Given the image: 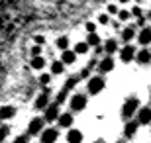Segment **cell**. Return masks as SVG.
Instances as JSON below:
<instances>
[{"mask_svg":"<svg viewBox=\"0 0 151 143\" xmlns=\"http://www.w3.org/2000/svg\"><path fill=\"white\" fill-rule=\"evenodd\" d=\"M78 78H81V77H78V75H75V77H69V78H67V83L63 84V88H61V90H59V94H57V98H55V102H57V104H59V106H61L63 102H65V100L69 98V92H71V90H73V88L77 86Z\"/></svg>","mask_w":151,"mask_h":143,"instance_id":"obj_1","label":"cell"},{"mask_svg":"<svg viewBox=\"0 0 151 143\" xmlns=\"http://www.w3.org/2000/svg\"><path fill=\"white\" fill-rule=\"evenodd\" d=\"M137 110H139V100L137 98H128L122 106V118L124 120H132Z\"/></svg>","mask_w":151,"mask_h":143,"instance_id":"obj_2","label":"cell"},{"mask_svg":"<svg viewBox=\"0 0 151 143\" xmlns=\"http://www.w3.org/2000/svg\"><path fill=\"white\" fill-rule=\"evenodd\" d=\"M104 86H106V80L102 77H92V78H88V83H86L88 94H98L100 90H104Z\"/></svg>","mask_w":151,"mask_h":143,"instance_id":"obj_3","label":"cell"},{"mask_svg":"<svg viewBox=\"0 0 151 143\" xmlns=\"http://www.w3.org/2000/svg\"><path fill=\"white\" fill-rule=\"evenodd\" d=\"M69 106H71V112H81L86 108V96L84 94H73L71 100H69Z\"/></svg>","mask_w":151,"mask_h":143,"instance_id":"obj_4","label":"cell"},{"mask_svg":"<svg viewBox=\"0 0 151 143\" xmlns=\"http://www.w3.org/2000/svg\"><path fill=\"white\" fill-rule=\"evenodd\" d=\"M43 126H45L43 118H34V120L29 121V126H28V135L29 137H32V135H39L41 129H43Z\"/></svg>","mask_w":151,"mask_h":143,"instance_id":"obj_5","label":"cell"},{"mask_svg":"<svg viewBox=\"0 0 151 143\" xmlns=\"http://www.w3.org/2000/svg\"><path fill=\"white\" fill-rule=\"evenodd\" d=\"M59 114H61V110H59V104H57V102H53V104H47L43 120H45V121H55L57 118H59Z\"/></svg>","mask_w":151,"mask_h":143,"instance_id":"obj_6","label":"cell"},{"mask_svg":"<svg viewBox=\"0 0 151 143\" xmlns=\"http://www.w3.org/2000/svg\"><path fill=\"white\" fill-rule=\"evenodd\" d=\"M59 137V132L55 127H47V129H41V143H55Z\"/></svg>","mask_w":151,"mask_h":143,"instance_id":"obj_7","label":"cell"},{"mask_svg":"<svg viewBox=\"0 0 151 143\" xmlns=\"http://www.w3.org/2000/svg\"><path fill=\"white\" fill-rule=\"evenodd\" d=\"M96 69L104 75V73H110L114 69V59H112V55H106L104 59H100L98 63H96Z\"/></svg>","mask_w":151,"mask_h":143,"instance_id":"obj_8","label":"cell"},{"mask_svg":"<svg viewBox=\"0 0 151 143\" xmlns=\"http://www.w3.org/2000/svg\"><path fill=\"white\" fill-rule=\"evenodd\" d=\"M135 114H137V121H139V126L151 124V106H143V108H139Z\"/></svg>","mask_w":151,"mask_h":143,"instance_id":"obj_9","label":"cell"},{"mask_svg":"<svg viewBox=\"0 0 151 143\" xmlns=\"http://www.w3.org/2000/svg\"><path fill=\"white\" fill-rule=\"evenodd\" d=\"M120 59L124 63H129V61L135 59V47L134 45H124L122 49H120Z\"/></svg>","mask_w":151,"mask_h":143,"instance_id":"obj_10","label":"cell"},{"mask_svg":"<svg viewBox=\"0 0 151 143\" xmlns=\"http://www.w3.org/2000/svg\"><path fill=\"white\" fill-rule=\"evenodd\" d=\"M137 127H139V121H137V120H128V121H126V127H124V135H126L128 139L135 137Z\"/></svg>","mask_w":151,"mask_h":143,"instance_id":"obj_11","label":"cell"},{"mask_svg":"<svg viewBox=\"0 0 151 143\" xmlns=\"http://www.w3.org/2000/svg\"><path fill=\"white\" fill-rule=\"evenodd\" d=\"M137 41L141 45H149L151 43V26H143L137 33Z\"/></svg>","mask_w":151,"mask_h":143,"instance_id":"obj_12","label":"cell"},{"mask_svg":"<svg viewBox=\"0 0 151 143\" xmlns=\"http://www.w3.org/2000/svg\"><path fill=\"white\" fill-rule=\"evenodd\" d=\"M135 61H137L139 65H149V63H151V51L149 49L135 51Z\"/></svg>","mask_w":151,"mask_h":143,"instance_id":"obj_13","label":"cell"},{"mask_svg":"<svg viewBox=\"0 0 151 143\" xmlns=\"http://www.w3.org/2000/svg\"><path fill=\"white\" fill-rule=\"evenodd\" d=\"M47 104H49V90H43V92L35 98V104L34 106L37 108V110H45V108H47Z\"/></svg>","mask_w":151,"mask_h":143,"instance_id":"obj_14","label":"cell"},{"mask_svg":"<svg viewBox=\"0 0 151 143\" xmlns=\"http://www.w3.org/2000/svg\"><path fill=\"white\" fill-rule=\"evenodd\" d=\"M16 116V108L14 106H0V120H10Z\"/></svg>","mask_w":151,"mask_h":143,"instance_id":"obj_15","label":"cell"},{"mask_svg":"<svg viewBox=\"0 0 151 143\" xmlns=\"http://www.w3.org/2000/svg\"><path fill=\"white\" fill-rule=\"evenodd\" d=\"M120 37H122V41L129 43V41L135 37V26H128V28H124L122 33H120Z\"/></svg>","mask_w":151,"mask_h":143,"instance_id":"obj_16","label":"cell"},{"mask_svg":"<svg viewBox=\"0 0 151 143\" xmlns=\"http://www.w3.org/2000/svg\"><path fill=\"white\" fill-rule=\"evenodd\" d=\"M102 49H104L106 55H112V53H116V51H118V41H116V39H106L104 45H102Z\"/></svg>","mask_w":151,"mask_h":143,"instance_id":"obj_17","label":"cell"},{"mask_svg":"<svg viewBox=\"0 0 151 143\" xmlns=\"http://www.w3.org/2000/svg\"><path fill=\"white\" fill-rule=\"evenodd\" d=\"M61 61L65 65H73L75 61H77V53L71 49H63V55H61Z\"/></svg>","mask_w":151,"mask_h":143,"instance_id":"obj_18","label":"cell"},{"mask_svg":"<svg viewBox=\"0 0 151 143\" xmlns=\"http://www.w3.org/2000/svg\"><path fill=\"white\" fill-rule=\"evenodd\" d=\"M59 126L61 127H71L73 126V114H59Z\"/></svg>","mask_w":151,"mask_h":143,"instance_id":"obj_19","label":"cell"},{"mask_svg":"<svg viewBox=\"0 0 151 143\" xmlns=\"http://www.w3.org/2000/svg\"><path fill=\"white\" fill-rule=\"evenodd\" d=\"M67 141L69 143H81L83 141V133L78 132V129H71V132L67 133Z\"/></svg>","mask_w":151,"mask_h":143,"instance_id":"obj_20","label":"cell"},{"mask_svg":"<svg viewBox=\"0 0 151 143\" xmlns=\"http://www.w3.org/2000/svg\"><path fill=\"white\" fill-rule=\"evenodd\" d=\"M96 63H98L96 59H90V61H88V65H86L83 71H81V75H78V77H81V78H88V77H90V71H92V69L96 67Z\"/></svg>","mask_w":151,"mask_h":143,"instance_id":"obj_21","label":"cell"},{"mask_svg":"<svg viewBox=\"0 0 151 143\" xmlns=\"http://www.w3.org/2000/svg\"><path fill=\"white\" fill-rule=\"evenodd\" d=\"M65 73V63L63 61H53L51 63V75H63Z\"/></svg>","mask_w":151,"mask_h":143,"instance_id":"obj_22","label":"cell"},{"mask_svg":"<svg viewBox=\"0 0 151 143\" xmlns=\"http://www.w3.org/2000/svg\"><path fill=\"white\" fill-rule=\"evenodd\" d=\"M86 43H88V47H96V45H100V35L96 32H90L88 35H86Z\"/></svg>","mask_w":151,"mask_h":143,"instance_id":"obj_23","label":"cell"},{"mask_svg":"<svg viewBox=\"0 0 151 143\" xmlns=\"http://www.w3.org/2000/svg\"><path fill=\"white\" fill-rule=\"evenodd\" d=\"M45 67V59L41 55H35L34 59H32V69H35V71H41Z\"/></svg>","mask_w":151,"mask_h":143,"instance_id":"obj_24","label":"cell"},{"mask_svg":"<svg viewBox=\"0 0 151 143\" xmlns=\"http://www.w3.org/2000/svg\"><path fill=\"white\" fill-rule=\"evenodd\" d=\"M90 47H88V43H86V41H81V43H77L75 45V53H77V55H84V53H86V51H88Z\"/></svg>","mask_w":151,"mask_h":143,"instance_id":"obj_25","label":"cell"},{"mask_svg":"<svg viewBox=\"0 0 151 143\" xmlns=\"http://www.w3.org/2000/svg\"><path fill=\"white\" fill-rule=\"evenodd\" d=\"M55 45L59 47V49H69V37L67 35H61V37H57V41H55Z\"/></svg>","mask_w":151,"mask_h":143,"instance_id":"obj_26","label":"cell"},{"mask_svg":"<svg viewBox=\"0 0 151 143\" xmlns=\"http://www.w3.org/2000/svg\"><path fill=\"white\" fill-rule=\"evenodd\" d=\"M129 16H132V12H128V10H118V20H120V22H128Z\"/></svg>","mask_w":151,"mask_h":143,"instance_id":"obj_27","label":"cell"},{"mask_svg":"<svg viewBox=\"0 0 151 143\" xmlns=\"http://www.w3.org/2000/svg\"><path fill=\"white\" fill-rule=\"evenodd\" d=\"M10 133V127H6V126H0V143L6 139V135Z\"/></svg>","mask_w":151,"mask_h":143,"instance_id":"obj_28","label":"cell"},{"mask_svg":"<svg viewBox=\"0 0 151 143\" xmlns=\"http://www.w3.org/2000/svg\"><path fill=\"white\" fill-rule=\"evenodd\" d=\"M49 83H51V75H41V77H39V84H41V86H47Z\"/></svg>","mask_w":151,"mask_h":143,"instance_id":"obj_29","label":"cell"},{"mask_svg":"<svg viewBox=\"0 0 151 143\" xmlns=\"http://www.w3.org/2000/svg\"><path fill=\"white\" fill-rule=\"evenodd\" d=\"M98 24L108 26V24H110V16H108V14H100V16H98Z\"/></svg>","mask_w":151,"mask_h":143,"instance_id":"obj_30","label":"cell"},{"mask_svg":"<svg viewBox=\"0 0 151 143\" xmlns=\"http://www.w3.org/2000/svg\"><path fill=\"white\" fill-rule=\"evenodd\" d=\"M14 143H29V135H28V133H24V135H18V137L14 139Z\"/></svg>","mask_w":151,"mask_h":143,"instance_id":"obj_31","label":"cell"},{"mask_svg":"<svg viewBox=\"0 0 151 143\" xmlns=\"http://www.w3.org/2000/svg\"><path fill=\"white\" fill-rule=\"evenodd\" d=\"M145 22H147V18L143 16V14H141V16H137V18H135V24H137L139 28H143V26H145Z\"/></svg>","mask_w":151,"mask_h":143,"instance_id":"obj_32","label":"cell"},{"mask_svg":"<svg viewBox=\"0 0 151 143\" xmlns=\"http://www.w3.org/2000/svg\"><path fill=\"white\" fill-rule=\"evenodd\" d=\"M29 53H32V57H35V55H41V45H34Z\"/></svg>","mask_w":151,"mask_h":143,"instance_id":"obj_33","label":"cell"},{"mask_svg":"<svg viewBox=\"0 0 151 143\" xmlns=\"http://www.w3.org/2000/svg\"><path fill=\"white\" fill-rule=\"evenodd\" d=\"M84 28H86V32H88V33H90V32H96V24H94V22H88Z\"/></svg>","mask_w":151,"mask_h":143,"instance_id":"obj_34","label":"cell"},{"mask_svg":"<svg viewBox=\"0 0 151 143\" xmlns=\"http://www.w3.org/2000/svg\"><path fill=\"white\" fill-rule=\"evenodd\" d=\"M141 14H143V12H141V8H139V6H134V10H132V16H135V18H137V16H141Z\"/></svg>","mask_w":151,"mask_h":143,"instance_id":"obj_35","label":"cell"},{"mask_svg":"<svg viewBox=\"0 0 151 143\" xmlns=\"http://www.w3.org/2000/svg\"><path fill=\"white\" fill-rule=\"evenodd\" d=\"M118 10H120V8H118L116 4H110V6H108V14H118Z\"/></svg>","mask_w":151,"mask_h":143,"instance_id":"obj_36","label":"cell"},{"mask_svg":"<svg viewBox=\"0 0 151 143\" xmlns=\"http://www.w3.org/2000/svg\"><path fill=\"white\" fill-rule=\"evenodd\" d=\"M35 43H37V45H43L45 43V37H43V35H35Z\"/></svg>","mask_w":151,"mask_h":143,"instance_id":"obj_37","label":"cell"},{"mask_svg":"<svg viewBox=\"0 0 151 143\" xmlns=\"http://www.w3.org/2000/svg\"><path fill=\"white\" fill-rule=\"evenodd\" d=\"M145 18H147V20H151V8H149V10H147V14H145Z\"/></svg>","mask_w":151,"mask_h":143,"instance_id":"obj_38","label":"cell"},{"mask_svg":"<svg viewBox=\"0 0 151 143\" xmlns=\"http://www.w3.org/2000/svg\"><path fill=\"white\" fill-rule=\"evenodd\" d=\"M120 2H122V4H126V2H129V0H120Z\"/></svg>","mask_w":151,"mask_h":143,"instance_id":"obj_39","label":"cell"},{"mask_svg":"<svg viewBox=\"0 0 151 143\" xmlns=\"http://www.w3.org/2000/svg\"><path fill=\"white\" fill-rule=\"evenodd\" d=\"M94 143H104V141H100V139H98V141H94Z\"/></svg>","mask_w":151,"mask_h":143,"instance_id":"obj_40","label":"cell"},{"mask_svg":"<svg viewBox=\"0 0 151 143\" xmlns=\"http://www.w3.org/2000/svg\"><path fill=\"white\" fill-rule=\"evenodd\" d=\"M116 143H126V141H116Z\"/></svg>","mask_w":151,"mask_h":143,"instance_id":"obj_41","label":"cell"}]
</instances>
